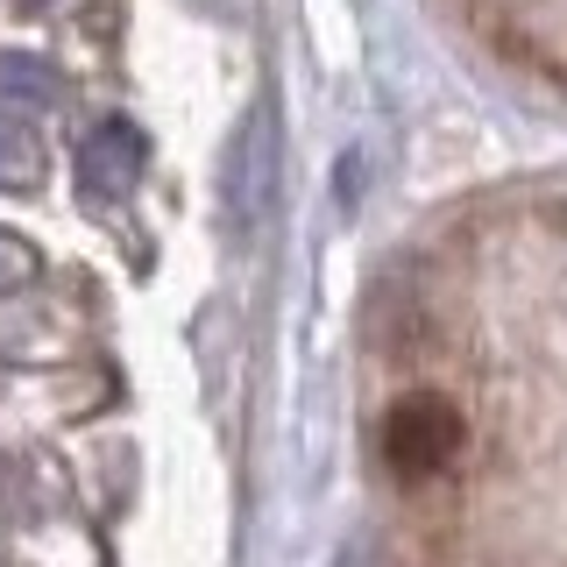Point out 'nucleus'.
Segmentation results:
<instances>
[{"mask_svg": "<svg viewBox=\"0 0 567 567\" xmlns=\"http://www.w3.org/2000/svg\"><path fill=\"white\" fill-rule=\"evenodd\" d=\"M461 440H468V425H461L454 398H440V390H412L383 419V454L398 475H440L461 454Z\"/></svg>", "mask_w": 567, "mask_h": 567, "instance_id": "1", "label": "nucleus"}, {"mask_svg": "<svg viewBox=\"0 0 567 567\" xmlns=\"http://www.w3.org/2000/svg\"><path fill=\"white\" fill-rule=\"evenodd\" d=\"M270 199H277V106L256 100L241 135H235V150H227V213L241 227H262Z\"/></svg>", "mask_w": 567, "mask_h": 567, "instance_id": "2", "label": "nucleus"}, {"mask_svg": "<svg viewBox=\"0 0 567 567\" xmlns=\"http://www.w3.org/2000/svg\"><path fill=\"white\" fill-rule=\"evenodd\" d=\"M135 177H142V135L128 128V121H100V128L85 135V150H79L85 199H93V206H121L135 192Z\"/></svg>", "mask_w": 567, "mask_h": 567, "instance_id": "3", "label": "nucleus"}, {"mask_svg": "<svg viewBox=\"0 0 567 567\" xmlns=\"http://www.w3.org/2000/svg\"><path fill=\"white\" fill-rule=\"evenodd\" d=\"M0 100L8 106H58L64 79L43 58H29V50H0Z\"/></svg>", "mask_w": 567, "mask_h": 567, "instance_id": "4", "label": "nucleus"}, {"mask_svg": "<svg viewBox=\"0 0 567 567\" xmlns=\"http://www.w3.org/2000/svg\"><path fill=\"white\" fill-rule=\"evenodd\" d=\"M43 142H35L22 121H8L0 114V192H35L43 185Z\"/></svg>", "mask_w": 567, "mask_h": 567, "instance_id": "5", "label": "nucleus"}, {"mask_svg": "<svg viewBox=\"0 0 567 567\" xmlns=\"http://www.w3.org/2000/svg\"><path fill=\"white\" fill-rule=\"evenodd\" d=\"M22 277H29V248L0 235V291H14V284H22Z\"/></svg>", "mask_w": 567, "mask_h": 567, "instance_id": "6", "label": "nucleus"}, {"mask_svg": "<svg viewBox=\"0 0 567 567\" xmlns=\"http://www.w3.org/2000/svg\"><path fill=\"white\" fill-rule=\"evenodd\" d=\"M22 8H43V0H22Z\"/></svg>", "mask_w": 567, "mask_h": 567, "instance_id": "7", "label": "nucleus"}]
</instances>
